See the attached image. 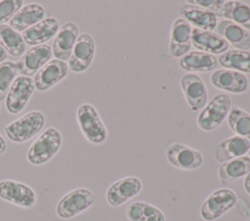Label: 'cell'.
Instances as JSON below:
<instances>
[{
  "instance_id": "obj_1",
  "label": "cell",
  "mask_w": 250,
  "mask_h": 221,
  "mask_svg": "<svg viewBox=\"0 0 250 221\" xmlns=\"http://www.w3.org/2000/svg\"><path fill=\"white\" fill-rule=\"evenodd\" d=\"M62 142L61 132L56 128H47L28 148L27 161L34 166L46 164L59 152Z\"/></svg>"
},
{
  "instance_id": "obj_2",
  "label": "cell",
  "mask_w": 250,
  "mask_h": 221,
  "mask_svg": "<svg viewBox=\"0 0 250 221\" xmlns=\"http://www.w3.org/2000/svg\"><path fill=\"white\" fill-rule=\"evenodd\" d=\"M45 122L44 114L33 110L8 124L4 131L8 139L15 143H21L36 135L43 129Z\"/></svg>"
},
{
  "instance_id": "obj_3",
  "label": "cell",
  "mask_w": 250,
  "mask_h": 221,
  "mask_svg": "<svg viewBox=\"0 0 250 221\" xmlns=\"http://www.w3.org/2000/svg\"><path fill=\"white\" fill-rule=\"evenodd\" d=\"M76 118L83 135L89 142L101 144L105 141L107 137L106 128L92 104H81L77 109Z\"/></svg>"
},
{
  "instance_id": "obj_4",
  "label": "cell",
  "mask_w": 250,
  "mask_h": 221,
  "mask_svg": "<svg viewBox=\"0 0 250 221\" xmlns=\"http://www.w3.org/2000/svg\"><path fill=\"white\" fill-rule=\"evenodd\" d=\"M231 106L230 97L226 93L213 96L197 117V126L205 131H212L222 125Z\"/></svg>"
},
{
  "instance_id": "obj_5",
  "label": "cell",
  "mask_w": 250,
  "mask_h": 221,
  "mask_svg": "<svg viewBox=\"0 0 250 221\" xmlns=\"http://www.w3.org/2000/svg\"><path fill=\"white\" fill-rule=\"evenodd\" d=\"M95 203V195L87 188H76L58 202L56 212L62 219H70L82 213Z\"/></svg>"
},
{
  "instance_id": "obj_6",
  "label": "cell",
  "mask_w": 250,
  "mask_h": 221,
  "mask_svg": "<svg viewBox=\"0 0 250 221\" xmlns=\"http://www.w3.org/2000/svg\"><path fill=\"white\" fill-rule=\"evenodd\" d=\"M236 202L237 196L232 190L228 188L217 189L202 203L200 216L206 221H214L232 208Z\"/></svg>"
},
{
  "instance_id": "obj_7",
  "label": "cell",
  "mask_w": 250,
  "mask_h": 221,
  "mask_svg": "<svg viewBox=\"0 0 250 221\" xmlns=\"http://www.w3.org/2000/svg\"><path fill=\"white\" fill-rule=\"evenodd\" d=\"M34 90L35 86L31 77L23 75L17 76L5 98L7 111L11 114L20 113L25 107Z\"/></svg>"
},
{
  "instance_id": "obj_8",
  "label": "cell",
  "mask_w": 250,
  "mask_h": 221,
  "mask_svg": "<svg viewBox=\"0 0 250 221\" xmlns=\"http://www.w3.org/2000/svg\"><path fill=\"white\" fill-rule=\"evenodd\" d=\"M95 50L94 38L88 33L80 34L67 60L68 69L75 73H81L87 70L94 59Z\"/></svg>"
},
{
  "instance_id": "obj_9",
  "label": "cell",
  "mask_w": 250,
  "mask_h": 221,
  "mask_svg": "<svg viewBox=\"0 0 250 221\" xmlns=\"http://www.w3.org/2000/svg\"><path fill=\"white\" fill-rule=\"evenodd\" d=\"M166 159L175 167L186 170H193L203 164V156L200 151L188 145L174 142L165 151Z\"/></svg>"
},
{
  "instance_id": "obj_10",
  "label": "cell",
  "mask_w": 250,
  "mask_h": 221,
  "mask_svg": "<svg viewBox=\"0 0 250 221\" xmlns=\"http://www.w3.org/2000/svg\"><path fill=\"white\" fill-rule=\"evenodd\" d=\"M0 198L23 208L32 207L36 203V193L31 187L11 179L0 181Z\"/></svg>"
},
{
  "instance_id": "obj_11",
  "label": "cell",
  "mask_w": 250,
  "mask_h": 221,
  "mask_svg": "<svg viewBox=\"0 0 250 221\" xmlns=\"http://www.w3.org/2000/svg\"><path fill=\"white\" fill-rule=\"evenodd\" d=\"M180 86L186 100L193 112L206 106L208 99L207 88L202 78L194 73H187L182 76Z\"/></svg>"
},
{
  "instance_id": "obj_12",
  "label": "cell",
  "mask_w": 250,
  "mask_h": 221,
  "mask_svg": "<svg viewBox=\"0 0 250 221\" xmlns=\"http://www.w3.org/2000/svg\"><path fill=\"white\" fill-rule=\"evenodd\" d=\"M142 190V181L135 176H127L112 183L106 190L105 199L112 207L125 203Z\"/></svg>"
},
{
  "instance_id": "obj_13",
  "label": "cell",
  "mask_w": 250,
  "mask_h": 221,
  "mask_svg": "<svg viewBox=\"0 0 250 221\" xmlns=\"http://www.w3.org/2000/svg\"><path fill=\"white\" fill-rule=\"evenodd\" d=\"M68 65L60 59H51L35 74L33 82L35 89L41 92L48 91L68 74Z\"/></svg>"
},
{
  "instance_id": "obj_14",
  "label": "cell",
  "mask_w": 250,
  "mask_h": 221,
  "mask_svg": "<svg viewBox=\"0 0 250 221\" xmlns=\"http://www.w3.org/2000/svg\"><path fill=\"white\" fill-rule=\"evenodd\" d=\"M191 25L185 19L176 18L171 26L169 53L173 57H182L191 48Z\"/></svg>"
},
{
  "instance_id": "obj_15",
  "label": "cell",
  "mask_w": 250,
  "mask_h": 221,
  "mask_svg": "<svg viewBox=\"0 0 250 221\" xmlns=\"http://www.w3.org/2000/svg\"><path fill=\"white\" fill-rule=\"evenodd\" d=\"M78 36L79 28L75 22L67 21L62 24L53 42L52 52L55 57L62 61L68 60Z\"/></svg>"
},
{
  "instance_id": "obj_16",
  "label": "cell",
  "mask_w": 250,
  "mask_h": 221,
  "mask_svg": "<svg viewBox=\"0 0 250 221\" xmlns=\"http://www.w3.org/2000/svg\"><path fill=\"white\" fill-rule=\"evenodd\" d=\"M179 15L181 18L197 29L213 31L218 25V17L215 13L195 5H183L179 10Z\"/></svg>"
},
{
  "instance_id": "obj_17",
  "label": "cell",
  "mask_w": 250,
  "mask_h": 221,
  "mask_svg": "<svg viewBox=\"0 0 250 221\" xmlns=\"http://www.w3.org/2000/svg\"><path fill=\"white\" fill-rule=\"evenodd\" d=\"M210 79L215 88L231 93H242L249 87L248 79L244 74L230 69L216 70Z\"/></svg>"
},
{
  "instance_id": "obj_18",
  "label": "cell",
  "mask_w": 250,
  "mask_h": 221,
  "mask_svg": "<svg viewBox=\"0 0 250 221\" xmlns=\"http://www.w3.org/2000/svg\"><path fill=\"white\" fill-rule=\"evenodd\" d=\"M53 55L52 47L48 44L33 46L25 52L21 57L20 65L21 74L30 77L38 72V70L51 60Z\"/></svg>"
},
{
  "instance_id": "obj_19",
  "label": "cell",
  "mask_w": 250,
  "mask_h": 221,
  "mask_svg": "<svg viewBox=\"0 0 250 221\" xmlns=\"http://www.w3.org/2000/svg\"><path fill=\"white\" fill-rule=\"evenodd\" d=\"M191 45L197 50L211 55H222L229 50V44L219 34L192 28Z\"/></svg>"
},
{
  "instance_id": "obj_20",
  "label": "cell",
  "mask_w": 250,
  "mask_h": 221,
  "mask_svg": "<svg viewBox=\"0 0 250 221\" xmlns=\"http://www.w3.org/2000/svg\"><path fill=\"white\" fill-rule=\"evenodd\" d=\"M59 28V22L55 18H45L41 21L22 31L21 36L24 43L27 45H42L56 36Z\"/></svg>"
},
{
  "instance_id": "obj_21",
  "label": "cell",
  "mask_w": 250,
  "mask_h": 221,
  "mask_svg": "<svg viewBox=\"0 0 250 221\" xmlns=\"http://www.w3.org/2000/svg\"><path fill=\"white\" fill-rule=\"evenodd\" d=\"M250 150V140L234 135L221 141L214 151V157L219 163H226L232 159L242 157Z\"/></svg>"
},
{
  "instance_id": "obj_22",
  "label": "cell",
  "mask_w": 250,
  "mask_h": 221,
  "mask_svg": "<svg viewBox=\"0 0 250 221\" xmlns=\"http://www.w3.org/2000/svg\"><path fill=\"white\" fill-rule=\"evenodd\" d=\"M46 10L42 5L31 3L22 6L9 20V25L18 32H22L44 19Z\"/></svg>"
},
{
  "instance_id": "obj_23",
  "label": "cell",
  "mask_w": 250,
  "mask_h": 221,
  "mask_svg": "<svg viewBox=\"0 0 250 221\" xmlns=\"http://www.w3.org/2000/svg\"><path fill=\"white\" fill-rule=\"evenodd\" d=\"M215 30L217 34L222 36L236 50H250V33L236 23L225 19L218 23Z\"/></svg>"
},
{
  "instance_id": "obj_24",
  "label": "cell",
  "mask_w": 250,
  "mask_h": 221,
  "mask_svg": "<svg viewBox=\"0 0 250 221\" xmlns=\"http://www.w3.org/2000/svg\"><path fill=\"white\" fill-rule=\"evenodd\" d=\"M250 171V158L242 156L226 163H223L218 170L219 181L222 188L228 186L232 181L246 176Z\"/></svg>"
},
{
  "instance_id": "obj_25",
  "label": "cell",
  "mask_w": 250,
  "mask_h": 221,
  "mask_svg": "<svg viewBox=\"0 0 250 221\" xmlns=\"http://www.w3.org/2000/svg\"><path fill=\"white\" fill-rule=\"evenodd\" d=\"M218 58L211 54L204 52H188L179 60L182 69L193 72H209L217 67Z\"/></svg>"
},
{
  "instance_id": "obj_26",
  "label": "cell",
  "mask_w": 250,
  "mask_h": 221,
  "mask_svg": "<svg viewBox=\"0 0 250 221\" xmlns=\"http://www.w3.org/2000/svg\"><path fill=\"white\" fill-rule=\"evenodd\" d=\"M230 20L245 30H250V6L241 1H226L223 8L216 14Z\"/></svg>"
},
{
  "instance_id": "obj_27",
  "label": "cell",
  "mask_w": 250,
  "mask_h": 221,
  "mask_svg": "<svg viewBox=\"0 0 250 221\" xmlns=\"http://www.w3.org/2000/svg\"><path fill=\"white\" fill-rule=\"evenodd\" d=\"M126 216L130 221H166L159 208L145 202L130 203L126 208Z\"/></svg>"
},
{
  "instance_id": "obj_28",
  "label": "cell",
  "mask_w": 250,
  "mask_h": 221,
  "mask_svg": "<svg viewBox=\"0 0 250 221\" xmlns=\"http://www.w3.org/2000/svg\"><path fill=\"white\" fill-rule=\"evenodd\" d=\"M218 62L225 69L250 74V52L242 50H229L222 54Z\"/></svg>"
},
{
  "instance_id": "obj_29",
  "label": "cell",
  "mask_w": 250,
  "mask_h": 221,
  "mask_svg": "<svg viewBox=\"0 0 250 221\" xmlns=\"http://www.w3.org/2000/svg\"><path fill=\"white\" fill-rule=\"evenodd\" d=\"M0 46L13 56H20L25 51L21 34L8 24H0Z\"/></svg>"
},
{
  "instance_id": "obj_30",
  "label": "cell",
  "mask_w": 250,
  "mask_h": 221,
  "mask_svg": "<svg viewBox=\"0 0 250 221\" xmlns=\"http://www.w3.org/2000/svg\"><path fill=\"white\" fill-rule=\"evenodd\" d=\"M229 127L238 136L250 140V114L240 108H233L228 115Z\"/></svg>"
},
{
  "instance_id": "obj_31",
  "label": "cell",
  "mask_w": 250,
  "mask_h": 221,
  "mask_svg": "<svg viewBox=\"0 0 250 221\" xmlns=\"http://www.w3.org/2000/svg\"><path fill=\"white\" fill-rule=\"evenodd\" d=\"M19 70L20 65L13 61L8 60L0 63V101L6 98Z\"/></svg>"
},
{
  "instance_id": "obj_32",
  "label": "cell",
  "mask_w": 250,
  "mask_h": 221,
  "mask_svg": "<svg viewBox=\"0 0 250 221\" xmlns=\"http://www.w3.org/2000/svg\"><path fill=\"white\" fill-rule=\"evenodd\" d=\"M21 0H2L0 1V24L10 20L14 15L22 7Z\"/></svg>"
},
{
  "instance_id": "obj_33",
  "label": "cell",
  "mask_w": 250,
  "mask_h": 221,
  "mask_svg": "<svg viewBox=\"0 0 250 221\" xmlns=\"http://www.w3.org/2000/svg\"><path fill=\"white\" fill-rule=\"evenodd\" d=\"M225 2L226 1L224 0H188L187 1L188 4L204 8L215 14H217L223 8Z\"/></svg>"
},
{
  "instance_id": "obj_34",
  "label": "cell",
  "mask_w": 250,
  "mask_h": 221,
  "mask_svg": "<svg viewBox=\"0 0 250 221\" xmlns=\"http://www.w3.org/2000/svg\"><path fill=\"white\" fill-rule=\"evenodd\" d=\"M7 149V143L6 140L4 139V137L0 134V155H2Z\"/></svg>"
},
{
  "instance_id": "obj_35",
  "label": "cell",
  "mask_w": 250,
  "mask_h": 221,
  "mask_svg": "<svg viewBox=\"0 0 250 221\" xmlns=\"http://www.w3.org/2000/svg\"><path fill=\"white\" fill-rule=\"evenodd\" d=\"M244 189L250 195V171H249V173L246 175V177L244 179Z\"/></svg>"
},
{
  "instance_id": "obj_36",
  "label": "cell",
  "mask_w": 250,
  "mask_h": 221,
  "mask_svg": "<svg viewBox=\"0 0 250 221\" xmlns=\"http://www.w3.org/2000/svg\"><path fill=\"white\" fill-rule=\"evenodd\" d=\"M7 56H8V53L0 46V63L4 62L5 59L7 58Z\"/></svg>"
},
{
  "instance_id": "obj_37",
  "label": "cell",
  "mask_w": 250,
  "mask_h": 221,
  "mask_svg": "<svg viewBox=\"0 0 250 221\" xmlns=\"http://www.w3.org/2000/svg\"><path fill=\"white\" fill-rule=\"evenodd\" d=\"M248 154H249V156H248V157H249V158H250V150H249V151H248Z\"/></svg>"
},
{
  "instance_id": "obj_38",
  "label": "cell",
  "mask_w": 250,
  "mask_h": 221,
  "mask_svg": "<svg viewBox=\"0 0 250 221\" xmlns=\"http://www.w3.org/2000/svg\"><path fill=\"white\" fill-rule=\"evenodd\" d=\"M246 221H250V219H248V220H246Z\"/></svg>"
}]
</instances>
